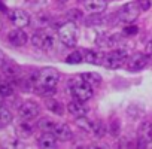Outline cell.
<instances>
[{"label":"cell","instance_id":"obj_1","mask_svg":"<svg viewBox=\"0 0 152 149\" xmlns=\"http://www.w3.org/2000/svg\"><path fill=\"white\" fill-rule=\"evenodd\" d=\"M58 81H60V73L54 67L40 69L36 76H33V82H34V88L37 94L45 96V97H49L55 93Z\"/></svg>","mask_w":152,"mask_h":149},{"label":"cell","instance_id":"obj_2","mask_svg":"<svg viewBox=\"0 0 152 149\" xmlns=\"http://www.w3.org/2000/svg\"><path fill=\"white\" fill-rule=\"evenodd\" d=\"M70 91H72V94H73V97L76 100H79L82 103L88 102L93 97V87L88 82H85L81 76L72 79V82H70Z\"/></svg>","mask_w":152,"mask_h":149},{"label":"cell","instance_id":"obj_3","mask_svg":"<svg viewBox=\"0 0 152 149\" xmlns=\"http://www.w3.org/2000/svg\"><path fill=\"white\" fill-rule=\"evenodd\" d=\"M78 36H79V31H78V27L73 21H69V23H64L60 26L58 28V37H60V42L69 48H73L76 43H78Z\"/></svg>","mask_w":152,"mask_h":149},{"label":"cell","instance_id":"obj_4","mask_svg":"<svg viewBox=\"0 0 152 149\" xmlns=\"http://www.w3.org/2000/svg\"><path fill=\"white\" fill-rule=\"evenodd\" d=\"M140 8L136 2H130L125 3L119 8V11L116 12V21L121 24H131L133 21H136V18L140 14Z\"/></svg>","mask_w":152,"mask_h":149},{"label":"cell","instance_id":"obj_5","mask_svg":"<svg viewBox=\"0 0 152 149\" xmlns=\"http://www.w3.org/2000/svg\"><path fill=\"white\" fill-rule=\"evenodd\" d=\"M127 58H128V52L119 48V49L104 54L102 58V66H104L106 69H118L127 61Z\"/></svg>","mask_w":152,"mask_h":149},{"label":"cell","instance_id":"obj_6","mask_svg":"<svg viewBox=\"0 0 152 149\" xmlns=\"http://www.w3.org/2000/svg\"><path fill=\"white\" fill-rule=\"evenodd\" d=\"M31 45L42 51H49L54 48V36L46 30H39L31 36Z\"/></svg>","mask_w":152,"mask_h":149},{"label":"cell","instance_id":"obj_7","mask_svg":"<svg viewBox=\"0 0 152 149\" xmlns=\"http://www.w3.org/2000/svg\"><path fill=\"white\" fill-rule=\"evenodd\" d=\"M151 143H152V122L145 121L140 124L137 130V146L145 148Z\"/></svg>","mask_w":152,"mask_h":149},{"label":"cell","instance_id":"obj_8","mask_svg":"<svg viewBox=\"0 0 152 149\" xmlns=\"http://www.w3.org/2000/svg\"><path fill=\"white\" fill-rule=\"evenodd\" d=\"M39 112H40L39 104H37L36 102H31V100L24 102V103L20 106V109H18L20 118H21V119H30V121L34 119V118L39 115Z\"/></svg>","mask_w":152,"mask_h":149},{"label":"cell","instance_id":"obj_9","mask_svg":"<svg viewBox=\"0 0 152 149\" xmlns=\"http://www.w3.org/2000/svg\"><path fill=\"white\" fill-rule=\"evenodd\" d=\"M8 17H9L11 23L15 27L24 28V27H27L30 24V15L26 11H23V9H12V11H9Z\"/></svg>","mask_w":152,"mask_h":149},{"label":"cell","instance_id":"obj_10","mask_svg":"<svg viewBox=\"0 0 152 149\" xmlns=\"http://www.w3.org/2000/svg\"><path fill=\"white\" fill-rule=\"evenodd\" d=\"M128 70H142L148 66V55L146 54H134L127 58L125 61Z\"/></svg>","mask_w":152,"mask_h":149},{"label":"cell","instance_id":"obj_11","mask_svg":"<svg viewBox=\"0 0 152 149\" xmlns=\"http://www.w3.org/2000/svg\"><path fill=\"white\" fill-rule=\"evenodd\" d=\"M8 40L14 46H24L27 43V40H28V36H27V33L24 30L17 27V28H14V30H11L8 33Z\"/></svg>","mask_w":152,"mask_h":149},{"label":"cell","instance_id":"obj_12","mask_svg":"<svg viewBox=\"0 0 152 149\" xmlns=\"http://www.w3.org/2000/svg\"><path fill=\"white\" fill-rule=\"evenodd\" d=\"M52 133H54L55 137H57L58 140H61V142H69V140H72V137H73V131H72L70 127H69L67 124H64V122H57Z\"/></svg>","mask_w":152,"mask_h":149},{"label":"cell","instance_id":"obj_13","mask_svg":"<svg viewBox=\"0 0 152 149\" xmlns=\"http://www.w3.org/2000/svg\"><path fill=\"white\" fill-rule=\"evenodd\" d=\"M57 137H55V134L54 133H51V131H43V134L37 139V145L40 146V148H45V149H52V148H55L57 146Z\"/></svg>","mask_w":152,"mask_h":149},{"label":"cell","instance_id":"obj_14","mask_svg":"<svg viewBox=\"0 0 152 149\" xmlns=\"http://www.w3.org/2000/svg\"><path fill=\"white\" fill-rule=\"evenodd\" d=\"M33 133H34V124H31L30 119H23L17 125V134L23 139H27V137L33 136Z\"/></svg>","mask_w":152,"mask_h":149},{"label":"cell","instance_id":"obj_15","mask_svg":"<svg viewBox=\"0 0 152 149\" xmlns=\"http://www.w3.org/2000/svg\"><path fill=\"white\" fill-rule=\"evenodd\" d=\"M84 5L91 14H102L107 6V0H84Z\"/></svg>","mask_w":152,"mask_h":149},{"label":"cell","instance_id":"obj_16","mask_svg":"<svg viewBox=\"0 0 152 149\" xmlns=\"http://www.w3.org/2000/svg\"><path fill=\"white\" fill-rule=\"evenodd\" d=\"M67 110L70 115H73L75 118H81V116H87V107L82 104V102L76 100V102H70L67 104Z\"/></svg>","mask_w":152,"mask_h":149},{"label":"cell","instance_id":"obj_17","mask_svg":"<svg viewBox=\"0 0 152 149\" xmlns=\"http://www.w3.org/2000/svg\"><path fill=\"white\" fill-rule=\"evenodd\" d=\"M2 72L9 79H18L20 78V67L12 61H5L3 66H2Z\"/></svg>","mask_w":152,"mask_h":149},{"label":"cell","instance_id":"obj_18","mask_svg":"<svg viewBox=\"0 0 152 149\" xmlns=\"http://www.w3.org/2000/svg\"><path fill=\"white\" fill-rule=\"evenodd\" d=\"M82 55H84V61L90 63V64H102V58L103 55H100L99 52H94L91 49H81Z\"/></svg>","mask_w":152,"mask_h":149},{"label":"cell","instance_id":"obj_19","mask_svg":"<svg viewBox=\"0 0 152 149\" xmlns=\"http://www.w3.org/2000/svg\"><path fill=\"white\" fill-rule=\"evenodd\" d=\"M79 76H81L85 82H88L93 88H94V87H97V85H100V82H102V78H100V74H99V73L85 72V73H81Z\"/></svg>","mask_w":152,"mask_h":149},{"label":"cell","instance_id":"obj_20","mask_svg":"<svg viewBox=\"0 0 152 149\" xmlns=\"http://www.w3.org/2000/svg\"><path fill=\"white\" fill-rule=\"evenodd\" d=\"M46 107L49 112L55 113V115H63L64 113V107L63 104L58 102V100H54V99H48L46 100Z\"/></svg>","mask_w":152,"mask_h":149},{"label":"cell","instance_id":"obj_21","mask_svg":"<svg viewBox=\"0 0 152 149\" xmlns=\"http://www.w3.org/2000/svg\"><path fill=\"white\" fill-rule=\"evenodd\" d=\"M91 133L96 139H102L106 136V125L102 122V121H96L93 122V128H91Z\"/></svg>","mask_w":152,"mask_h":149},{"label":"cell","instance_id":"obj_22","mask_svg":"<svg viewBox=\"0 0 152 149\" xmlns=\"http://www.w3.org/2000/svg\"><path fill=\"white\" fill-rule=\"evenodd\" d=\"M12 122V113L6 109L0 106V127H6Z\"/></svg>","mask_w":152,"mask_h":149},{"label":"cell","instance_id":"obj_23","mask_svg":"<svg viewBox=\"0 0 152 149\" xmlns=\"http://www.w3.org/2000/svg\"><path fill=\"white\" fill-rule=\"evenodd\" d=\"M0 94H2L5 99L11 97L14 94V85L9 82V81H3L0 82Z\"/></svg>","mask_w":152,"mask_h":149},{"label":"cell","instance_id":"obj_24","mask_svg":"<svg viewBox=\"0 0 152 149\" xmlns=\"http://www.w3.org/2000/svg\"><path fill=\"white\" fill-rule=\"evenodd\" d=\"M55 124H57V122H54V121L49 119V118H42V119L37 122V127H39L42 131H51V133H52Z\"/></svg>","mask_w":152,"mask_h":149},{"label":"cell","instance_id":"obj_25","mask_svg":"<svg viewBox=\"0 0 152 149\" xmlns=\"http://www.w3.org/2000/svg\"><path fill=\"white\" fill-rule=\"evenodd\" d=\"M82 61H84L82 51H75L66 58V63H69V64H81Z\"/></svg>","mask_w":152,"mask_h":149},{"label":"cell","instance_id":"obj_26","mask_svg":"<svg viewBox=\"0 0 152 149\" xmlns=\"http://www.w3.org/2000/svg\"><path fill=\"white\" fill-rule=\"evenodd\" d=\"M76 125L79 128H82L84 131L87 133H91V128H93V122L87 119V116H81V118H76Z\"/></svg>","mask_w":152,"mask_h":149},{"label":"cell","instance_id":"obj_27","mask_svg":"<svg viewBox=\"0 0 152 149\" xmlns=\"http://www.w3.org/2000/svg\"><path fill=\"white\" fill-rule=\"evenodd\" d=\"M119 130H121L119 121H113V122L110 124V134H112L113 137H118V136H119Z\"/></svg>","mask_w":152,"mask_h":149},{"label":"cell","instance_id":"obj_28","mask_svg":"<svg viewBox=\"0 0 152 149\" xmlns=\"http://www.w3.org/2000/svg\"><path fill=\"white\" fill-rule=\"evenodd\" d=\"M136 3L139 5L142 11H148L151 8V0H136Z\"/></svg>","mask_w":152,"mask_h":149},{"label":"cell","instance_id":"obj_29","mask_svg":"<svg viewBox=\"0 0 152 149\" xmlns=\"http://www.w3.org/2000/svg\"><path fill=\"white\" fill-rule=\"evenodd\" d=\"M137 31H139V28H137L136 26H128V24H127V27H125V30H124V33L128 34V36H133V34H136Z\"/></svg>","mask_w":152,"mask_h":149},{"label":"cell","instance_id":"obj_30","mask_svg":"<svg viewBox=\"0 0 152 149\" xmlns=\"http://www.w3.org/2000/svg\"><path fill=\"white\" fill-rule=\"evenodd\" d=\"M145 54L148 55L149 60H152V39L146 43V48H145Z\"/></svg>","mask_w":152,"mask_h":149},{"label":"cell","instance_id":"obj_31","mask_svg":"<svg viewBox=\"0 0 152 149\" xmlns=\"http://www.w3.org/2000/svg\"><path fill=\"white\" fill-rule=\"evenodd\" d=\"M6 61V58H5V55H3V52L2 51H0V67H2L3 66V63Z\"/></svg>","mask_w":152,"mask_h":149},{"label":"cell","instance_id":"obj_32","mask_svg":"<svg viewBox=\"0 0 152 149\" xmlns=\"http://www.w3.org/2000/svg\"><path fill=\"white\" fill-rule=\"evenodd\" d=\"M3 99H5V97H3L2 94H0V106H2V104H3Z\"/></svg>","mask_w":152,"mask_h":149},{"label":"cell","instance_id":"obj_33","mask_svg":"<svg viewBox=\"0 0 152 149\" xmlns=\"http://www.w3.org/2000/svg\"><path fill=\"white\" fill-rule=\"evenodd\" d=\"M27 2H30V3H37L39 0H27Z\"/></svg>","mask_w":152,"mask_h":149},{"label":"cell","instance_id":"obj_34","mask_svg":"<svg viewBox=\"0 0 152 149\" xmlns=\"http://www.w3.org/2000/svg\"><path fill=\"white\" fill-rule=\"evenodd\" d=\"M57 2H60V3H67L69 0H57Z\"/></svg>","mask_w":152,"mask_h":149},{"label":"cell","instance_id":"obj_35","mask_svg":"<svg viewBox=\"0 0 152 149\" xmlns=\"http://www.w3.org/2000/svg\"><path fill=\"white\" fill-rule=\"evenodd\" d=\"M0 28H2V21H0Z\"/></svg>","mask_w":152,"mask_h":149}]
</instances>
